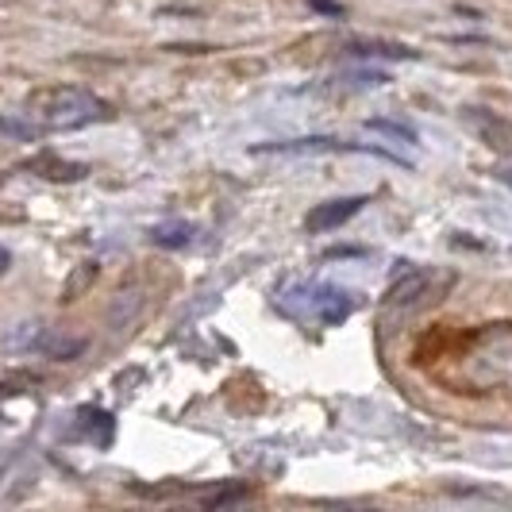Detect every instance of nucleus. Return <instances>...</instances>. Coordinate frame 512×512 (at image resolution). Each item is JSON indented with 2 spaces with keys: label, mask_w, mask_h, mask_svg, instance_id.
Returning a JSON list of instances; mask_svg holds the SVG:
<instances>
[{
  "label": "nucleus",
  "mask_w": 512,
  "mask_h": 512,
  "mask_svg": "<svg viewBox=\"0 0 512 512\" xmlns=\"http://www.w3.org/2000/svg\"><path fill=\"white\" fill-rule=\"evenodd\" d=\"M27 116L47 131H77L89 124H104L112 108L81 85H51L27 97Z\"/></svg>",
  "instance_id": "obj_1"
},
{
  "label": "nucleus",
  "mask_w": 512,
  "mask_h": 512,
  "mask_svg": "<svg viewBox=\"0 0 512 512\" xmlns=\"http://www.w3.org/2000/svg\"><path fill=\"white\" fill-rule=\"evenodd\" d=\"M332 151H362L374 154V158H389L393 166H405L409 170L412 162L401 158L393 151H382V147H366V143H343V139H328V135H308V139H289V143H258L255 154H332Z\"/></svg>",
  "instance_id": "obj_2"
},
{
  "label": "nucleus",
  "mask_w": 512,
  "mask_h": 512,
  "mask_svg": "<svg viewBox=\"0 0 512 512\" xmlns=\"http://www.w3.org/2000/svg\"><path fill=\"white\" fill-rule=\"evenodd\" d=\"M462 120H466V128L474 131L489 151L512 158V120H505L501 112H493L486 104H466L462 108Z\"/></svg>",
  "instance_id": "obj_3"
},
{
  "label": "nucleus",
  "mask_w": 512,
  "mask_h": 512,
  "mask_svg": "<svg viewBox=\"0 0 512 512\" xmlns=\"http://www.w3.org/2000/svg\"><path fill=\"white\" fill-rule=\"evenodd\" d=\"M366 205H370V197H339V201H324V205H316L305 216V228L312 231V235H324V231L343 228V224L355 220Z\"/></svg>",
  "instance_id": "obj_4"
},
{
  "label": "nucleus",
  "mask_w": 512,
  "mask_h": 512,
  "mask_svg": "<svg viewBox=\"0 0 512 512\" xmlns=\"http://www.w3.org/2000/svg\"><path fill=\"white\" fill-rule=\"evenodd\" d=\"M27 170H39V178L47 181H77L85 178V166H77V162H58V158H35V162H27Z\"/></svg>",
  "instance_id": "obj_5"
},
{
  "label": "nucleus",
  "mask_w": 512,
  "mask_h": 512,
  "mask_svg": "<svg viewBox=\"0 0 512 512\" xmlns=\"http://www.w3.org/2000/svg\"><path fill=\"white\" fill-rule=\"evenodd\" d=\"M151 243L154 247H174V251H181V247L193 243V224H185V220H178V224H158V228H151Z\"/></svg>",
  "instance_id": "obj_6"
},
{
  "label": "nucleus",
  "mask_w": 512,
  "mask_h": 512,
  "mask_svg": "<svg viewBox=\"0 0 512 512\" xmlns=\"http://www.w3.org/2000/svg\"><path fill=\"white\" fill-rule=\"evenodd\" d=\"M351 54H374V58H397V62H412L416 58V51H409V47H401V43H355L351 47Z\"/></svg>",
  "instance_id": "obj_7"
},
{
  "label": "nucleus",
  "mask_w": 512,
  "mask_h": 512,
  "mask_svg": "<svg viewBox=\"0 0 512 512\" xmlns=\"http://www.w3.org/2000/svg\"><path fill=\"white\" fill-rule=\"evenodd\" d=\"M366 128L385 135V139H397V143H416V131L409 124H397V120H385V116H374V120H366Z\"/></svg>",
  "instance_id": "obj_8"
},
{
  "label": "nucleus",
  "mask_w": 512,
  "mask_h": 512,
  "mask_svg": "<svg viewBox=\"0 0 512 512\" xmlns=\"http://www.w3.org/2000/svg\"><path fill=\"white\" fill-rule=\"evenodd\" d=\"M51 359L66 362V359H77L81 351H85V339H47V343H39Z\"/></svg>",
  "instance_id": "obj_9"
},
{
  "label": "nucleus",
  "mask_w": 512,
  "mask_h": 512,
  "mask_svg": "<svg viewBox=\"0 0 512 512\" xmlns=\"http://www.w3.org/2000/svg\"><path fill=\"white\" fill-rule=\"evenodd\" d=\"M420 293H424V274H409L405 282H397L389 289V301L393 305H409L412 297H420Z\"/></svg>",
  "instance_id": "obj_10"
},
{
  "label": "nucleus",
  "mask_w": 512,
  "mask_h": 512,
  "mask_svg": "<svg viewBox=\"0 0 512 512\" xmlns=\"http://www.w3.org/2000/svg\"><path fill=\"white\" fill-rule=\"evenodd\" d=\"M39 124H27V120H4L0 116V135H12V139H35L39 135Z\"/></svg>",
  "instance_id": "obj_11"
},
{
  "label": "nucleus",
  "mask_w": 512,
  "mask_h": 512,
  "mask_svg": "<svg viewBox=\"0 0 512 512\" xmlns=\"http://www.w3.org/2000/svg\"><path fill=\"white\" fill-rule=\"evenodd\" d=\"M247 497V489H224V493H212V497H205L208 509H216V505H235V501H243Z\"/></svg>",
  "instance_id": "obj_12"
},
{
  "label": "nucleus",
  "mask_w": 512,
  "mask_h": 512,
  "mask_svg": "<svg viewBox=\"0 0 512 512\" xmlns=\"http://www.w3.org/2000/svg\"><path fill=\"white\" fill-rule=\"evenodd\" d=\"M312 8L324 16H343V4H335V0H312Z\"/></svg>",
  "instance_id": "obj_13"
},
{
  "label": "nucleus",
  "mask_w": 512,
  "mask_h": 512,
  "mask_svg": "<svg viewBox=\"0 0 512 512\" xmlns=\"http://www.w3.org/2000/svg\"><path fill=\"white\" fill-rule=\"evenodd\" d=\"M8 270H12V255H8V251H4V247H0V278H4V274H8Z\"/></svg>",
  "instance_id": "obj_14"
},
{
  "label": "nucleus",
  "mask_w": 512,
  "mask_h": 512,
  "mask_svg": "<svg viewBox=\"0 0 512 512\" xmlns=\"http://www.w3.org/2000/svg\"><path fill=\"white\" fill-rule=\"evenodd\" d=\"M501 181H505V185L512 189V174H501Z\"/></svg>",
  "instance_id": "obj_15"
}]
</instances>
